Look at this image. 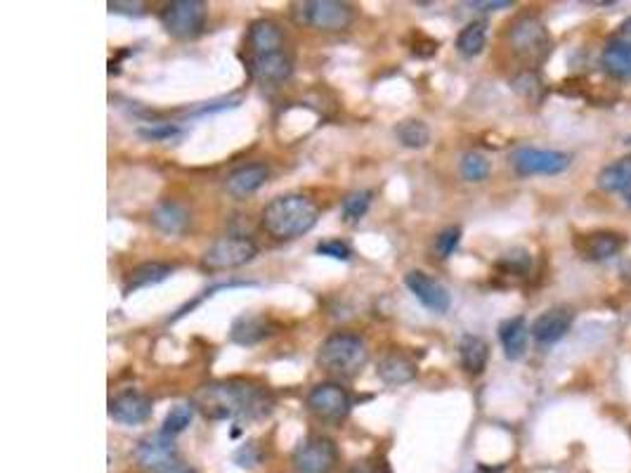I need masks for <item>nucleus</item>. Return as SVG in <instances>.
I'll return each mask as SVG.
<instances>
[{
	"label": "nucleus",
	"instance_id": "obj_4",
	"mask_svg": "<svg viewBox=\"0 0 631 473\" xmlns=\"http://www.w3.org/2000/svg\"><path fill=\"white\" fill-rule=\"evenodd\" d=\"M291 17L301 27L336 34V31L350 29V24L355 20V10L348 3H341V0H305V3L291 5Z\"/></svg>",
	"mask_w": 631,
	"mask_h": 473
},
{
	"label": "nucleus",
	"instance_id": "obj_5",
	"mask_svg": "<svg viewBox=\"0 0 631 473\" xmlns=\"http://www.w3.org/2000/svg\"><path fill=\"white\" fill-rule=\"evenodd\" d=\"M509 46L527 64H539L544 62L551 53V36L546 31L544 21L537 20L535 14H523L518 17L509 29Z\"/></svg>",
	"mask_w": 631,
	"mask_h": 473
},
{
	"label": "nucleus",
	"instance_id": "obj_22",
	"mask_svg": "<svg viewBox=\"0 0 631 473\" xmlns=\"http://www.w3.org/2000/svg\"><path fill=\"white\" fill-rule=\"evenodd\" d=\"M459 360H461V367L466 372L477 377V374H483L485 367H487L490 345H487V341H485L483 336L466 334V336L459 341Z\"/></svg>",
	"mask_w": 631,
	"mask_h": 473
},
{
	"label": "nucleus",
	"instance_id": "obj_35",
	"mask_svg": "<svg viewBox=\"0 0 631 473\" xmlns=\"http://www.w3.org/2000/svg\"><path fill=\"white\" fill-rule=\"evenodd\" d=\"M261 457H262L261 447L255 445V443H246V445H242L235 452L237 467H242V469L258 467V461H261Z\"/></svg>",
	"mask_w": 631,
	"mask_h": 473
},
{
	"label": "nucleus",
	"instance_id": "obj_27",
	"mask_svg": "<svg viewBox=\"0 0 631 473\" xmlns=\"http://www.w3.org/2000/svg\"><path fill=\"white\" fill-rule=\"evenodd\" d=\"M487 46V24L485 21H470L459 31L457 50L463 57H477Z\"/></svg>",
	"mask_w": 631,
	"mask_h": 473
},
{
	"label": "nucleus",
	"instance_id": "obj_10",
	"mask_svg": "<svg viewBox=\"0 0 631 473\" xmlns=\"http://www.w3.org/2000/svg\"><path fill=\"white\" fill-rule=\"evenodd\" d=\"M305 402L317 419L331 421V424L345 419L350 414V407H353L350 393L336 381H322V384L312 386Z\"/></svg>",
	"mask_w": 631,
	"mask_h": 473
},
{
	"label": "nucleus",
	"instance_id": "obj_42",
	"mask_svg": "<svg viewBox=\"0 0 631 473\" xmlns=\"http://www.w3.org/2000/svg\"><path fill=\"white\" fill-rule=\"evenodd\" d=\"M627 206H629V209H631V189H629V192H627Z\"/></svg>",
	"mask_w": 631,
	"mask_h": 473
},
{
	"label": "nucleus",
	"instance_id": "obj_8",
	"mask_svg": "<svg viewBox=\"0 0 631 473\" xmlns=\"http://www.w3.org/2000/svg\"><path fill=\"white\" fill-rule=\"evenodd\" d=\"M572 156L558 149L520 147L511 154V166L518 176H558L570 169Z\"/></svg>",
	"mask_w": 631,
	"mask_h": 473
},
{
	"label": "nucleus",
	"instance_id": "obj_33",
	"mask_svg": "<svg viewBox=\"0 0 631 473\" xmlns=\"http://www.w3.org/2000/svg\"><path fill=\"white\" fill-rule=\"evenodd\" d=\"M459 242H461V228L459 225H452V228H444L440 235L436 236V244H433V251H436L437 258H450L454 251H457Z\"/></svg>",
	"mask_w": 631,
	"mask_h": 473
},
{
	"label": "nucleus",
	"instance_id": "obj_1",
	"mask_svg": "<svg viewBox=\"0 0 631 473\" xmlns=\"http://www.w3.org/2000/svg\"><path fill=\"white\" fill-rule=\"evenodd\" d=\"M192 405L199 407L209 419H244V417L251 419L268 414L272 400L261 386L229 378L199 388L192 398Z\"/></svg>",
	"mask_w": 631,
	"mask_h": 473
},
{
	"label": "nucleus",
	"instance_id": "obj_12",
	"mask_svg": "<svg viewBox=\"0 0 631 473\" xmlns=\"http://www.w3.org/2000/svg\"><path fill=\"white\" fill-rule=\"evenodd\" d=\"M404 286L414 294L419 303L430 312H437V315H444L450 311L452 305V296L450 291L444 289L443 284L433 279L430 275H426L423 270H410L404 275Z\"/></svg>",
	"mask_w": 631,
	"mask_h": 473
},
{
	"label": "nucleus",
	"instance_id": "obj_19",
	"mask_svg": "<svg viewBox=\"0 0 631 473\" xmlns=\"http://www.w3.org/2000/svg\"><path fill=\"white\" fill-rule=\"evenodd\" d=\"M417 372H419L417 362H414L411 358H407V355L400 351L383 355L381 362H378V369H377V374L381 377L383 384H388V386L410 384V381H414V378H417Z\"/></svg>",
	"mask_w": 631,
	"mask_h": 473
},
{
	"label": "nucleus",
	"instance_id": "obj_32",
	"mask_svg": "<svg viewBox=\"0 0 631 473\" xmlns=\"http://www.w3.org/2000/svg\"><path fill=\"white\" fill-rule=\"evenodd\" d=\"M137 136L147 142H170L182 136L180 126L175 123H142L137 126Z\"/></svg>",
	"mask_w": 631,
	"mask_h": 473
},
{
	"label": "nucleus",
	"instance_id": "obj_2",
	"mask_svg": "<svg viewBox=\"0 0 631 473\" xmlns=\"http://www.w3.org/2000/svg\"><path fill=\"white\" fill-rule=\"evenodd\" d=\"M320 220V209L303 195H279L262 209L261 225L272 239L286 242L308 235Z\"/></svg>",
	"mask_w": 631,
	"mask_h": 473
},
{
	"label": "nucleus",
	"instance_id": "obj_6",
	"mask_svg": "<svg viewBox=\"0 0 631 473\" xmlns=\"http://www.w3.org/2000/svg\"><path fill=\"white\" fill-rule=\"evenodd\" d=\"M206 17H209V10L202 0H173L159 12L162 27L180 41H189L202 34L206 27Z\"/></svg>",
	"mask_w": 631,
	"mask_h": 473
},
{
	"label": "nucleus",
	"instance_id": "obj_11",
	"mask_svg": "<svg viewBox=\"0 0 631 473\" xmlns=\"http://www.w3.org/2000/svg\"><path fill=\"white\" fill-rule=\"evenodd\" d=\"M135 461L137 467L145 469V471H163L169 469L170 464L178 461V447H175V440L166 433H154V436H147L142 438L135 447Z\"/></svg>",
	"mask_w": 631,
	"mask_h": 473
},
{
	"label": "nucleus",
	"instance_id": "obj_28",
	"mask_svg": "<svg viewBox=\"0 0 631 473\" xmlns=\"http://www.w3.org/2000/svg\"><path fill=\"white\" fill-rule=\"evenodd\" d=\"M397 142L407 149H423L430 142L428 126L419 119H407V121L397 123L395 129Z\"/></svg>",
	"mask_w": 631,
	"mask_h": 473
},
{
	"label": "nucleus",
	"instance_id": "obj_14",
	"mask_svg": "<svg viewBox=\"0 0 631 473\" xmlns=\"http://www.w3.org/2000/svg\"><path fill=\"white\" fill-rule=\"evenodd\" d=\"M152 400L140 391H123L109 400V417L123 426H137L152 417Z\"/></svg>",
	"mask_w": 631,
	"mask_h": 473
},
{
	"label": "nucleus",
	"instance_id": "obj_7",
	"mask_svg": "<svg viewBox=\"0 0 631 473\" xmlns=\"http://www.w3.org/2000/svg\"><path fill=\"white\" fill-rule=\"evenodd\" d=\"M255 256H258V246L251 242L249 236H222V239L213 242L209 249L203 251L202 268L211 272L235 270V268L251 263Z\"/></svg>",
	"mask_w": 631,
	"mask_h": 473
},
{
	"label": "nucleus",
	"instance_id": "obj_40",
	"mask_svg": "<svg viewBox=\"0 0 631 473\" xmlns=\"http://www.w3.org/2000/svg\"><path fill=\"white\" fill-rule=\"evenodd\" d=\"M159 473H196V471L192 467H189V464L175 461V464H170L169 469H163V471H159Z\"/></svg>",
	"mask_w": 631,
	"mask_h": 473
},
{
	"label": "nucleus",
	"instance_id": "obj_39",
	"mask_svg": "<svg viewBox=\"0 0 631 473\" xmlns=\"http://www.w3.org/2000/svg\"><path fill=\"white\" fill-rule=\"evenodd\" d=\"M618 41H622V43H629V46H631V17H629V20H625V21H622V24H619Z\"/></svg>",
	"mask_w": 631,
	"mask_h": 473
},
{
	"label": "nucleus",
	"instance_id": "obj_37",
	"mask_svg": "<svg viewBox=\"0 0 631 473\" xmlns=\"http://www.w3.org/2000/svg\"><path fill=\"white\" fill-rule=\"evenodd\" d=\"M348 473H388V467L381 460H364L357 461Z\"/></svg>",
	"mask_w": 631,
	"mask_h": 473
},
{
	"label": "nucleus",
	"instance_id": "obj_3",
	"mask_svg": "<svg viewBox=\"0 0 631 473\" xmlns=\"http://www.w3.org/2000/svg\"><path fill=\"white\" fill-rule=\"evenodd\" d=\"M369 362V345L360 334L336 331L322 341L317 351V365L329 377L355 378Z\"/></svg>",
	"mask_w": 631,
	"mask_h": 473
},
{
	"label": "nucleus",
	"instance_id": "obj_23",
	"mask_svg": "<svg viewBox=\"0 0 631 473\" xmlns=\"http://www.w3.org/2000/svg\"><path fill=\"white\" fill-rule=\"evenodd\" d=\"M249 46L253 54H268L282 50V29L277 27L272 20H255L249 29Z\"/></svg>",
	"mask_w": 631,
	"mask_h": 473
},
{
	"label": "nucleus",
	"instance_id": "obj_16",
	"mask_svg": "<svg viewBox=\"0 0 631 473\" xmlns=\"http://www.w3.org/2000/svg\"><path fill=\"white\" fill-rule=\"evenodd\" d=\"M270 178V169L265 163H244V166H237L232 173H228L225 178V189H228L229 196L235 199H246L253 192L262 187L268 183Z\"/></svg>",
	"mask_w": 631,
	"mask_h": 473
},
{
	"label": "nucleus",
	"instance_id": "obj_25",
	"mask_svg": "<svg viewBox=\"0 0 631 473\" xmlns=\"http://www.w3.org/2000/svg\"><path fill=\"white\" fill-rule=\"evenodd\" d=\"M152 223L156 230L166 232V235H180L189 225V213L178 202H162L152 211Z\"/></svg>",
	"mask_w": 631,
	"mask_h": 473
},
{
	"label": "nucleus",
	"instance_id": "obj_17",
	"mask_svg": "<svg viewBox=\"0 0 631 473\" xmlns=\"http://www.w3.org/2000/svg\"><path fill=\"white\" fill-rule=\"evenodd\" d=\"M627 246L625 235L612 230H598L586 235L582 242H579V251L586 261H594V263H601V261H608V258H615L618 253H622V249Z\"/></svg>",
	"mask_w": 631,
	"mask_h": 473
},
{
	"label": "nucleus",
	"instance_id": "obj_34",
	"mask_svg": "<svg viewBox=\"0 0 631 473\" xmlns=\"http://www.w3.org/2000/svg\"><path fill=\"white\" fill-rule=\"evenodd\" d=\"M315 251L320 256L334 258V261H350V256H353V249L341 239H324V242L317 244Z\"/></svg>",
	"mask_w": 631,
	"mask_h": 473
},
{
	"label": "nucleus",
	"instance_id": "obj_15",
	"mask_svg": "<svg viewBox=\"0 0 631 473\" xmlns=\"http://www.w3.org/2000/svg\"><path fill=\"white\" fill-rule=\"evenodd\" d=\"M249 71L261 83H284L294 74V62L284 50L268 54H253L249 60Z\"/></svg>",
	"mask_w": 631,
	"mask_h": 473
},
{
	"label": "nucleus",
	"instance_id": "obj_9",
	"mask_svg": "<svg viewBox=\"0 0 631 473\" xmlns=\"http://www.w3.org/2000/svg\"><path fill=\"white\" fill-rule=\"evenodd\" d=\"M295 473H331L338 464L336 443L327 436H310L291 454Z\"/></svg>",
	"mask_w": 631,
	"mask_h": 473
},
{
	"label": "nucleus",
	"instance_id": "obj_20",
	"mask_svg": "<svg viewBox=\"0 0 631 473\" xmlns=\"http://www.w3.org/2000/svg\"><path fill=\"white\" fill-rule=\"evenodd\" d=\"M173 265L162 263V261H149V263H142L137 268L128 272L126 284H123V294L130 296L133 291L147 289V286H156V284L166 282V279L173 275Z\"/></svg>",
	"mask_w": 631,
	"mask_h": 473
},
{
	"label": "nucleus",
	"instance_id": "obj_24",
	"mask_svg": "<svg viewBox=\"0 0 631 473\" xmlns=\"http://www.w3.org/2000/svg\"><path fill=\"white\" fill-rule=\"evenodd\" d=\"M601 64L612 79L631 81V46L622 41H610L601 54Z\"/></svg>",
	"mask_w": 631,
	"mask_h": 473
},
{
	"label": "nucleus",
	"instance_id": "obj_31",
	"mask_svg": "<svg viewBox=\"0 0 631 473\" xmlns=\"http://www.w3.org/2000/svg\"><path fill=\"white\" fill-rule=\"evenodd\" d=\"M192 419H195V407L192 405L170 407V412L166 414V419H163L162 433H166V436L175 438V436H180V433L185 431L189 424H192Z\"/></svg>",
	"mask_w": 631,
	"mask_h": 473
},
{
	"label": "nucleus",
	"instance_id": "obj_21",
	"mask_svg": "<svg viewBox=\"0 0 631 473\" xmlns=\"http://www.w3.org/2000/svg\"><path fill=\"white\" fill-rule=\"evenodd\" d=\"M527 338H530V327L525 318H509L499 325V341L504 348V355L509 360H520L527 351Z\"/></svg>",
	"mask_w": 631,
	"mask_h": 473
},
{
	"label": "nucleus",
	"instance_id": "obj_38",
	"mask_svg": "<svg viewBox=\"0 0 631 473\" xmlns=\"http://www.w3.org/2000/svg\"><path fill=\"white\" fill-rule=\"evenodd\" d=\"M513 3L511 0H473L469 3V7H476V10H483V12H494V10H506Z\"/></svg>",
	"mask_w": 631,
	"mask_h": 473
},
{
	"label": "nucleus",
	"instance_id": "obj_18",
	"mask_svg": "<svg viewBox=\"0 0 631 473\" xmlns=\"http://www.w3.org/2000/svg\"><path fill=\"white\" fill-rule=\"evenodd\" d=\"M272 331H275V325L265 315H242V318L235 319L229 338L237 345H255L265 341L268 336H272Z\"/></svg>",
	"mask_w": 631,
	"mask_h": 473
},
{
	"label": "nucleus",
	"instance_id": "obj_36",
	"mask_svg": "<svg viewBox=\"0 0 631 473\" xmlns=\"http://www.w3.org/2000/svg\"><path fill=\"white\" fill-rule=\"evenodd\" d=\"M109 12L128 14V17H140V14H145V5H142V3H123V0H112V3H109Z\"/></svg>",
	"mask_w": 631,
	"mask_h": 473
},
{
	"label": "nucleus",
	"instance_id": "obj_13",
	"mask_svg": "<svg viewBox=\"0 0 631 473\" xmlns=\"http://www.w3.org/2000/svg\"><path fill=\"white\" fill-rule=\"evenodd\" d=\"M572 322H575V311L568 305H556L549 308L539 315L530 327V336L537 341L539 345H553L570 331Z\"/></svg>",
	"mask_w": 631,
	"mask_h": 473
},
{
	"label": "nucleus",
	"instance_id": "obj_29",
	"mask_svg": "<svg viewBox=\"0 0 631 473\" xmlns=\"http://www.w3.org/2000/svg\"><path fill=\"white\" fill-rule=\"evenodd\" d=\"M371 196L374 195H371L369 189H357V192L345 196L341 203L343 220H345V223H357V220H362L371 206Z\"/></svg>",
	"mask_w": 631,
	"mask_h": 473
},
{
	"label": "nucleus",
	"instance_id": "obj_30",
	"mask_svg": "<svg viewBox=\"0 0 631 473\" xmlns=\"http://www.w3.org/2000/svg\"><path fill=\"white\" fill-rule=\"evenodd\" d=\"M461 176L469 183H483L490 176V162L480 152H466L461 156Z\"/></svg>",
	"mask_w": 631,
	"mask_h": 473
},
{
	"label": "nucleus",
	"instance_id": "obj_41",
	"mask_svg": "<svg viewBox=\"0 0 631 473\" xmlns=\"http://www.w3.org/2000/svg\"><path fill=\"white\" fill-rule=\"evenodd\" d=\"M619 278L631 284V258H625V261L619 263Z\"/></svg>",
	"mask_w": 631,
	"mask_h": 473
},
{
	"label": "nucleus",
	"instance_id": "obj_26",
	"mask_svg": "<svg viewBox=\"0 0 631 473\" xmlns=\"http://www.w3.org/2000/svg\"><path fill=\"white\" fill-rule=\"evenodd\" d=\"M598 187L603 192H629L631 189V154L618 162L608 163L596 178Z\"/></svg>",
	"mask_w": 631,
	"mask_h": 473
}]
</instances>
